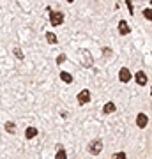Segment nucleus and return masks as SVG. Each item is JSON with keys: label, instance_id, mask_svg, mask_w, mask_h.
Wrapping results in <instances>:
<instances>
[{"label": "nucleus", "instance_id": "f257e3e1", "mask_svg": "<svg viewBox=\"0 0 152 159\" xmlns=\"http://www.w3.org/2000/svg\"><path fill=\"white\" fill-rule=\"evenodd\" d=\"M50 21L53 27H58V25H62L64 21V14L60 11H51L50 12Z\"/></svg>", "mask_w": 152, "mask_h": 159}, {"label": "nucleus", "instance_id": "f03ea898", "mask_svg": "<svg viewBox=\"0 0 152 159\" xmlns=\"http://www.w3.org/2000/svg\"><path fill=\"white\" fill-rule=\"evenodd\" d=\"M101 150H103V140H94V142L89 145V152L92 154V156H97V154H101Z\"/></svg>", "mask_w": 152, "mask_h": 159}, {"label": "nucleus", "instance_id": "7ed1b4c3", "mask_svg": "<svg viewBox=\"0 0 152 159\" xmlns=\"http://www.w3.org/2000/svg\"><path fill=\"white\" fill-rule=\"evenodd\" d=\"M90 97H92V96H90V90H89V89H83V90H81L78 96H76V99H78L80 104H89V102H90Z\"/></svg>", "mask_w": 152, "mask_h": 159}, {"label": "nucleus", "instance_id": "20e7f679", "mask_svg": "<svg viewBox=\"0 0 152 159\" xmlns=\"http://www.w3.org/2000/svg\"><path fill=\"white\" fill-rule=\"evenodd\" d=\"M118 80H120L122 83H127V81L133 80V74H131V71L127 67H122L120 71H118Z\"/></svg>", "mask_w": 152, "mask_h": 159}, {"label": "nucleus", "instance_id": "39448f33", "mask_svg": "<svg viewBox=\"0 0 152 159\" xmlns=\"http://www.w3.org/2000/svg\"><path fill=\"white\" fill-rule=\"evenodd\" d=\"M136 125L140 127V129H145L147 125H149V117L145 113H138L136 115Z\"/></svg>", "mask_w": 152, "mask_h": 159}, {"label": "nucleus", "instance_id": "423d86ee", "mask_svg": "<svg viewBox=\"0 0 152 159\" xmlns=\"http://www.w3.org/2000/svg\"><path fill=\"white\" fill-rule=\"evenodd\" d=\"M135 81H136L140 87H145V85H147V74L143 73V71H138V73L135 74Z\"/></svg>", "mask_w": 152, "mask_h": 159}, {"label": "nucleus", "instance_id": "0eeeda50", "mask_svg": "<svg viewBox=\"0 0 152 159\" xmlns=\"http://www.w3.org/2000/svg\"><path fill=\"white\" fill-rule=\"evenodd\" d=\"M118 32H120L122 35H127L131 32L129 25H127V21H126V20H120V21H118Z\"/></svg>", "mask_w": 152, "mask_h": 159}, {"label": "nucleus", "instance_id": "6e6552de", "mask_svg": "<svg viewBox=\"0 0 152 159\" xmlns=\"http://www.w3.org/2000/svg\"><path fill=\"white\" fill-rule=\"evenodd\" d=\"M35 136H37V129H35L34 125H28L27 129H25V138L27 140H34Z\"/></svg>", "mask_w": 152, "mask_h": 159}, {"label": "nucleus", "instance_id": "1a4fd4ad", "mask_svg": "<svg viewBox=\"0 0 152 159\" xmlns=\"http://www.w3.org/2000/svg\"><path fill=\"white\" fill-rule=\"evenodd\" d=\"M115 110H117V106H115V102H106V104H104V106H103V113H106V115H112L113 111H115Z\"/></svg>", "mask_w": 152, "mask_h": 159}, {"label": "nucleus", "instance_id": "9d476101", "mask_svg": "<svg viewBox=\"0 0 152 159\" xmlns=\"http://www.w3.org/2000/svg\"><path fill=\"white\" fill-rule=\"evenodd\" d=\"M60 80L64 83H73V74L66 73V71H60Z\"/></svg>", "mask_w": 152, "mask_h": 159}, {"label": "nucleus", "instance_id": "9b49d317", "mask_svg": "<svg viewBox=\"0 0 152 159\" xmlns=\"http://www.w3.org/2000/svg\"><path fill=\"white\" fill-rule=\"evenodd\" d=\"M46 41L50 43V44H55L57 43V35L53 32H46Z\"/></svg>", "mask_w": 152, "mask_h": 159}, {"label": "nucleus", "instance_id": "f8f14e48", "mask_svg": "<svg viewBox=\"0 0 152 159\" xmlns=\"http://www.w3.org/2000/svg\"><path fill=\"white\" fill-rule=\"evenodd\" d=\"M6 131L7 133H11V134H14V133H16V125H14V122H6Z\"/></svg>", "mask_w": 152, "mask_h": 159}, {"label": "nucleus", "instance_id": "ddd939ff", "mask_svg": "<svg viewBox=\"0 0 152 159\" xmlns=\"http://www.w3.org/2000/svg\"><path fill=\"white\" fill-rule=\"evenodd\" d=\"M55 159H67V154H66V150H64V148H58V150H57Z\"/></svg>", "mask_w": 152, "mask_h": 159}, {"label": "nucleus", "instance_id": "4468645a", "mask_svg": "<svg viewBox=\"0 0 152 159\" xmlns=\"http://www.w3.org/2000/svg\"><path fill=\"white\" fill-rule=\"evenodd\" d=\"M143 18L145 20H152V9H143Z\"/></svg>", "mask_w": 152, "mask_h": 159}, {"label": "nucleus", "instance_id": "2eb2a0df", "mask_svg": "<svg viewBox=\"0 0 152 159\" xmlns=\"http://www.w3.org/2000/svg\"><path fill=\"white\" fill-rule=\"evenodd\" d=\"M112 159H127V156H126V152H117V154H113Z\"/></svg>", "mask_w": 152, "mask_h": 159}, {"label": "nucleus", "instance_id": "dca6fc26", "mask_svg": "<svg viewBox=\"0 0 152 159\" xmlns=\"http://www.w3.org/2000/svg\"><path fill=\"white\" fill-rule=\"evenodd\" d=\"M83 55H85V66H90L92 64V57H90L87 51H83Z\"/></svg>", "mask_w": 152, "mask_h": 159}, {"label": "nucleus", "instance_id": "f3484780", "mask_svg": "<svg viewBox=\"0 0 152 159\" xmlns=\"http://www.w3.org/2000/svg\"><path fill=\"white\" fill-rule=\"evenodd\" d=\"M14 57H16V58H20V60L23 58V51L20 50V48H14Z\"/></svg>", "mask_w": 152, "mask_h": 159}, {"label": "nucleus", "instance_id": "a211bd4d", "mask_svg": "<svg viewBox=\"0 0 152 159\" xmlns=\"http://www.w3.org/2000/svg\"><path fill=\"white\" fill-rule=\"evenodd\" d=\"M126 6H127V9H129V12L133 14V11H135V7H133V2H131V0H126Z\"/></svg>", "mask_w": 152, "mask_h": 159}, {"label": "nucleus", "instance_id": "6ab92c4d", "mask_svg": "<svg viewBox=\"0 0 152 159\" xmlns=\"http://www.w3.org/2000/svg\"><path fill=\"white\" fill-rule=\"evenodd\" d=\"M62 62H66V55H58V57H57V64L60 66Z\"/></svg>", "mask_w": 152, "mask_h": 159}, {"label": "nucleus", "instance_id": "aec40b11", "mask_svg": "<svg viewBox=\"0 0 152 159\" xmlns=\"http://www.w3.org/2000/svg\"><path fill=\"white\" fill-rule=\"evenodd\" d=\"M67 2H69V4H73V2H74V0H67Z\"/></svg>", "mask_w": 152, "mask_h": 159}, {"label": "nucleus", "instance_id": "412c9836", "mask_svg": "<svg viewBox=\"0 0 152 159\" xmlns=\"http://www.w3.org/2000/svg\"><path fill=\"white\" fill-rule=\"evenodd\" d=\"M150 96H152V87H150Z\"/></svg>", "mask_w": 152, "mask_h": 159}, {"label": "nucleus", "instance_id": "4be33fe9", "mask_svg": "<svg viewBox=\"0 0 152 159\" xmlns=\"http://www.w3.org/2000/svg\"><path fill=\"white\" fill-rule=\"evenodd\" d=\"M150 2H152V0H150Z\"/></svg>", "mask_w": 152, "mask_h": 159}]
</instances>
